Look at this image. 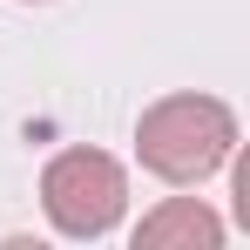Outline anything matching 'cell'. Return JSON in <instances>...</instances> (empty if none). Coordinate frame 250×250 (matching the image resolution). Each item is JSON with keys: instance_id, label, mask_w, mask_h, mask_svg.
I'll list each match as a JSON object with an SVG mask.
<instances>
[{"instance_id": "cell-1", "label": "cell", "mask_w": 250, "mask_h": 250, "mask_svg": "<svg viewBox=\"0 0 250 250\" xmlns=\"http://www.w3.org/2000/svg\"><path fill=\"white\" fill-rule=\"evenodd\" d=\"M237 149V115L216 95H163L135 122V156L163 183H203L230 163Z\"/></svg>"}, {"instance_id": "cell-2", "label": "cell", "mask_w": 250, "mask_h": 250, "mask_svg": "<svg viewBox=\"0 0 250 250\" xmlns=\"http://www.w3.org/2000/svg\"><path fill=\"white\" fill-rule=\"evenodd\" d=\"M122 203H128V176L102 149H61L41 169V209L61 237H82V244L108 237L122 223Z\"/></svg>"}, {"instance_id": "cell-3", "label": "cell", "mask_w": 250, "mask_h": 250, "mask_svg": "<svg viewBox=\"0 0 250 250\" xmlns=\"http://www.w3.org/2000/svg\"><path fill=\"white\" fill-rule=\"evenodd\" d=\"M216 244H223V223H216V209H203L196 196H169V203L149 209L142 230H135V250H216Z\"/></svg>"}, {"instance_id": "cell-4", "label": "cell", "mask_w": 250, "mask_h": 250, "mask_svg": "<svg viewBox=\"0 0 250 250\" xmlns=\"http://www.w3.org/2000/svg\"><path fill=\"white\" fill-rule=\"evenodd\" d=\"M27 7H34V0H27Z\"/></svg>"}]
</instances>
